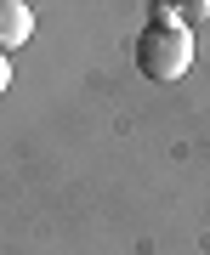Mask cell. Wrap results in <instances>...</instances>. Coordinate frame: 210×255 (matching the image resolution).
Listing matches in <instances>:
<instances>
[{
	"instance_id": "obj_1",
	"label": "cell",
	"mask_w": 210,
	"mask_h": 255,
	"mask_svg": "<svg viewBox=\"0 0 210 255\" xmlns=\"http://www.w3.org/2000/svg\"><path fill=\"white\" fill-rule=\"evenodd\" d=\"M137 68L148 74V80H159V85L182 80V74L193 68V34L182 23H148L137 34Z\"/></svg>"
},
{
	"instance_id": "obj_2",
	"label": "cell",
	"mask_w": 210,
	"mask_h": 255,
	"mask_svg": "<svg viewBox=\"0 0 210 255\" xmlns=\"http://www.w3.org/2000/svg\"><path fill=\"white\" fill-rule=\"evenodd\" d=\"M28 34H34V11L23 0H0V57L28 46Z\"/></svg>"
},
{
	"instance_id": "obj_3",
	"label": "cell",
	"mask_w": 210,
	"mask_h": 255,
	"mask_svg": "<svg viewBox=\"0 0 210 255\" xmlns=\"http://www.w3.org/2000/svg\"><path fill=\"white\" fill-rule=\"evenodd\" d=\"M6 85H11V63L0 57V91H6Z\"/></svg>"
}]
</instances>
